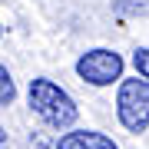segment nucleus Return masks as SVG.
I'll return each mask as SVG.
<instances>
[{"mask_svg": "<svg viewBox=\"0 0 149 149\" xmlns=\"http://www.w3.org/2000/svg\"><path fill=\"white\" fill-rule=\"evenodd\" d=\"M27 100H30V109L37 113L50 129L66 133V129H73L76 119H80V106H76V100L63 90V86H56L53 80H47V76L30 80Z\"/></svg>", "mask_w": 149, "mask_h": 149, "instance_id": "nucleus-1", "label": "nucleus"}, {"mask_svg": "<svg viewBox=\"0 0 149 149\" xmlns=\"http://www.w3.org/2000/svg\"><path fill=\"white\" fill-rule=\"evenodd\" d=\"M116 116L126 133H146L149 129V83L146 80H123L116 90Z\"/></svg>", "mask_w": 149, "mask_h": 149, "instance_id": "nucleus-2", "label": "nucleus"}, {"mask_svg": "<svg viewBox=\"0 0 149 149\" xmlns=\"http://www.w3.org/2000/svg\"><path fill=\"white\" fill-rule=\"evenodd\" d=\"M123 56L116 50H106V47H96V50H86L76 60V76L90 86H113V83H123Z\"/></svg>", "mask_w": 149, "mask_h": 149, "instance_id": "nucleus-3", "label": "nucleus"}, {"mask_svg": "<svg viewBox=\"0 0 149 149\" xmlns=\"http://www.w3.org/2000/svg\"><path fill=\"white\" fill-rule=\"evenodd\" d=\"M53 149H119L109 136L96 133V129H70L56 139Z\"/></svg>", "mask_w": 149, "mask_h": 149, "instance_id": "nucleus-4", "label": "nucleus"}, {"mask_svg": "<svg viewBox=\"0 0 149 149\" xmlns=\"http://www.w3.org/2000/svg\"><path fill=\"white\" fill-rule=\"evenodd\" d=\"M13 100H17V83H13L10 70L0 63V106H10Z\"/></svg>", "mask_w": 149, "mask_h": 149, "instance_id": "nucleus-5", "label": "nucleus"}, {"mask_svg": "<svg viewBox=\"0 0 149 149\" xmlns=\"http://www.w3.org/2000/svg\"><path fill=\"white\" fill-rule=\"evenodd\" d=\"M133 66H136L139 80L149 83V47H136V50H133Z\"/></svg>", "mask_w": 149, "mask_h": 149, "instance_id": "nucleus-6", "label": "nucleus"}, {"mask_svg": "<svg viewBox=\"0 0 149 149\" xmlns=\"http://www.w3.org/2000/svg\"><path fill=\"white\" fill-rule=\"evenodd\" d=\"M0 149H7V133H3V126H0Z\"/></svg>", "mask_w": 149, "mask_h": 149, "instance_id": "nucleus-7", "label": "nucleus"}, {"mask_svg": "<svg viewBox=\"0 0 149 149\" xmlns=\"http://www.w3.org/2000/svg\"><path fill=\"white\" fill-rule=\"evenodd\" d=\"M0 37H3V27H0Z\"/></svg>", "mask_w": 149, "mask_h": 149, "instance_id": "nucleus-8", "label": "nucleus"}]
</instances>
